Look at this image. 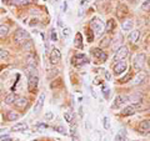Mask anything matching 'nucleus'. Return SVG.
I'll return each instance as SVG.
<instances>
[{
    "instance_id": "obj_29",
    "label": "nucleus",
    "mask_w": 150,
    "mask_h": 141,
    "mask_svg": "<svg viewBox=\"0 0 150 141\" xmlns=\"http://www.w3.org/2000/svg\"><path fill=\"white\" fill-rule=\"evenodd\" d=\"M16 5H29L33 3V0H14Z\"/></svg>"
},
{
    "instance_id": "obj_20",
    "label": "nucleus",
    "mask_w": 150,
    "mask_h": 141,
    "mask_svg": "<svg viewBox=\"0 0 150 141\" xmlns=\"http://www.w3.org/2000/svg\"><path fill=\"white\" fill-rule=\"evenodd\" d=\"M26 64H28V68H35L36 66V60H35V56L33 54L26 56Z\"/></svg>"
},
{
    "instance_id": "obj_3",
    "label": "nucleus",
    "mask_w": 150,
    "mask_h": 141,
    "mask_svg": "<svg viewBox=\"0 0 150 141\" xmlns=\"http://www.w3.org/2000/svg\"><path fill=\"white\" fill-rule=\"evenodd\" d=\"M29 39V35H28V32L23 29H18L15 35H14V41H15V44L18 45H24Z\"/></svg>"
},
{
    "instance_id": "obj_8",
    "label": "nucleus",
    "mask_w": 150,
    "mask_h": 141,
    "mask_svg": "<svg viewBox=\"0 0 150 141\" xmlns=\"http://www.w3.org/2000/svg\"><path fill=\"white\" fill-rule=\"evenodd\" d=\"M129 101V96H124V95H118L115 97V101L112 102L111 107L112 109H119L123 105H125V102Z\"/></svg>"
},
{
    "instance_id": "obj_7",
    "label": "nucleus",
    "mask_w": 150,
    "mask_h": 141,
    "mask_svg": "<svg viewBox=\"0 0 150 141\" xmlns=\"http://www.w3.org/2000/svg\"><path fill=\"white\" fill-rule=\"evenodd\" d=\"M142 107V102H137V104H133V105H129V106H125L123 111H121V114L124 116H129V115H133L135 112L138 111V109Z\"/></svg>"
},
{
    "instance_id": "obj_16",
    "label": "nucleus",
    "mask_w": 150,
    "mask_h": 141,
    "mask_svg": "<svg viewBox=\"0 0 150 141\" xmlns=\"http://www.w3.org/2000/svg\"><path fill=\"white\" fill-rule=\"evenodd\" d=\"M28 129H29V126H28V124L26 123H18V124H15L11 128V131H26Z\"/></svg>"
},
{
    "instance_id": "obj_33",
    "label": "nucleus",
    "mask_w": 150,
    "mask_h": 141,
    "mask_svg": "<svg viewBox=\"0 0 150 141\" xmlns=\"http://www.w3.org/2000/svg\"><path fill=\"white\" fill-rule=\"evenodd\" d=\"M50 39H51V41H56V40H58V35H56V30L55 29H51Z\"/></svg>"
},
{
    "instance_id": "obj_37",
    "label": "nucleus",
    "mask_w": 150,
    "mask_h": 141,
    "mask_svg": "<svg viewBox=\"0 0 150 141\" xmlns=\"http://www.w3.org/2000/svg\"><path fill=\"white\" fill-rule=\"evenodd\" d=\"M121 40H123V37H121V35H118V39L114 40V48H115V46L118 45L119 43H121Z\"/></svg>"
},
{
    "instance_id": "obj_36",
    "label": "nucleus",
    "mask_w": 150,
    "mask_h": 141,
    "mask_svg": "<svg viewBox=\"0 0 150 141\" xmlns=\"http://www.w3.org/2000/svg\"><path fill=\"white\" fill-rule=\"evenodd\" d=\"M8 51L6 50H0V59H5L8 58Z\"/></svg>"
},
{
    "instance_id": "obj_23",
    "label": "nucleus",
    "mask_w": 150,
    "mask_h": 141,
    "mask_svg": "<svg viewBox=\"0 0 150 141\" xmlns=\"http://www.w3.org/2000/svg\"><path fill=\"white\" fill-rule=\"evenodd\" d=\"M125 136H126V130L121 129V130H119V133L115 135L114 141H125Z\"/></svg>"
},
{
    "instance_id": "obj_25",
    "label": "nucleus",
    "mask_w": 150,
    "mask_h": 141,
    "mask_svg": "<svg viewBox=\"0 0 150 141\" xmlns=\"http://www.w3.org/2000/svg\"><path fill=\"white\" fill-rule=\"evenodd\" d=\"M8 32H9V25H5V24L0 25V37H5L8 35Z\"/></svg>"
},
{
    "instance_id": "obj_39",
    "label": "nucleus",
    "mask_w": 150,
    "mask_h": 141,
    "mask_svg": "<svg viewBox=\"0 0 150 141\" xmlns=\"http://www.w3.org/2000/svg\"><path fill=\"white\" fill-rule=\"evenodd\" d=\"M103 92H104V96L108 99V97H109V89H108V87H105L104 89V91H103Z\"/></svg>"
},
{
    "instance_id": "obj_35",
    "label": "nucleus",
    "mask_w": 150,
    "mask_h": 141,
    "mask_svg": "<svg viewBox=\"0 0 150 141\" xmlns=\"http://www.w3.org/2000/svg\"><path fill=\"white\" fill-rule=\"evenodd\" d=\"M23 46H24V49H25V50H31V48H33L31 40H28V41H26V43H25L24 45H23Z\"/></svg>"
},
{
    "instance_id": "obj_9",
    "label": "nucleus",
    "mask_w": 150,
    "mask_h": 141,
    "mask_svg": "<svg viewBox=\"0 0 150 141\" xmlns=\"http://www.w3.org/2000/svg\"><path fill=\"white\" fill-rule=\"evenodd\" d=\"M49 59H50V63L55 65V64L60 63V60H62V54H60V51H59L58 49H56V48H54L53 50L50 51Z\"/></svg>"
},
{
    "instance_id": "obj_26",
    "label": "nucleus",
    "mask_w": 150,
    "mask_h": 141,
    "mask_svg": "<svg viewBox=\"0 0 150 141\" xmlns=\"http://www.w3.org/2000/svg\"><path fill=\"white\" fill-rule=\"evenodd\" d=\"M109 45H110V37L109 36L103 37L101 41H100V48H108Z\"/></svg>"
},
{
    "instance_id": "obj_14",
    "label": "nucleus",
    "mask_w": 150,
    "mask_h": 141,
    "mask_svg": "<svg viewBox=\"0 0 150 141\" xmlns=\"http://www.w3.org/2000/svg\"><path fill=\"white\" fill-rule=\"evenodd\" d=\"M145 80H146V74L145 73H138L135 75V78L133 80V84L134 85H140V84H143Z\"/></svg>"
},
{
    "instance_id": "obj_11",
    "label": "nucleus",
    "mask_w": 150,
    "mask_h": 141,
    "mask_svg": "<svg viewBox=\"0 0 150 141\" xmlns=\"http://www.w3.org/2000/svg\"><path fill=\"white\" fill-rule=\"evenodd\" d=\"M86 63H88V59L84 54H78L73 58V64L75 66H81V65H85Z\"/></svg>"
},
{
    "instance_id": "obj_4",
    "label": "nucleus",
    "mask_w": 150,
    "mask_h": 141,
    "mask_svg": "<svg viewBox=\"0 0 150 141\" xmlns=\"http://www.w3.org/2000/svg\"><path fill=\"white\" fill-rule=\"evenodd\" d=\"M128 55H129V49L126 48V46L121 45L120 48L116 49V53L114 55V61L119 63V61H121V60H125Z\"/></svg>"
},
{
    "instance_id": "obj_15",
    "label": "nucleus",
    "mask_w": 150,
    "mask_h": 141,
    "mask_svg": "<svg viewBox=\"0 0 150 141\" xmlns=\"http://www.w3.org/2000/svg\"><path fill=\"white\" fill-rule=\"evenodd\" d=\"M139 37H140V31L138 29H135L133 31H130V34L128 36V39L130 43H137V41L139 40Z\"/></svg>"
},
{
    "instance_id": "obj_6",
    "label": "nucleus",
    "mask_w": 150,
    "mask_h": 141,
    "mask_svg": "<svg viewBox=\"0 0 150 141\" xmlns=\"http://www.w3.org/2000/svg\"><path fill=\"white\" fill-rule=\"evenodd\" d=\"M91 54L96 59L98 63H105L106 59H108V54L105 53V51H103L100 48H95L91 50Z\"/></svg>"
},
{
    "instance_id": "obj_2",
    "label": "nucleus",
    "mask_w": 150,
    "mask_h": 141,
    "mask_svg": "<svg viewBox=\"0 0 150 141\" xmlns=\"http://www.w3.org/2000/svg\"><path fill=\"white\" fill-rule=\"evenodd\" d=\"M90 26H91V30H93L95 36H100L103 32H104V29H105L104 23H103L99 18H94L90 23Z\"/></svg>"
},
{
    "instance_id": "obj_18",
    "label": "nucleus",
    "mask_w": 150,
    "mask_h": 141,
    "mask_svg": "<svg viewBox=\"0 0 150 141\" xmlns=\"http://www.w3.org/2000/svg\"><path fill=\"white\" fill-rule=\"evenodd\" d=\"M150 129V120L148 119H145L143 121H140V124H139V130L142 131V133H144V131H148Z\"/></svg>"
},
{
    "instance_id": "obj_30",
    "label": "nucleus",
    "mask_w": 150,
    "mask_h": 141,
    "mask_svg": "<svg viewBox=\"0 0 150 141\" xmlns=\"http://www.w3.org/2000/svg\"><path fill=\"white\" fill-rule=\"evenodd\" d=\"M70 34H71V29H70V27H68V26L63 27V36L65 37V39H68V37L70 36Z\"/></svg>"
},
{
    "instance_id": "obj_10",
    "label": "nucleus",
    "mask_w": 150,
    "mask_h": 141,
    "mask_svg": "<svg viewBox=\"0 0 150 141\" xmlns=\"http://www.w3.org/2000/svg\"><path fill=\"white\" fill-rule=\"evenodd\" d=\"M126 69H128V64H126V61H124V60H121V61L116 63L114 65V74L115 75H120L126 71Z\"/></svg>"
},
{
    "instance_id": "obj_12",
    "label": "nucleus",
    "mask_w": 150,
    "mask_h": 141,
    "mask_svg": "<svg viewBox=\"0 0 150 141\" xmlns=\"http://www.w3.org/2000/svg\"><path fill=\"white\" fill-rule=\"evenodd\" d=\"M44 101H45V92H41L39 97H38V100H36V104L34 106V112H40L41 109H43V106H44Z\"/></svg>"
},
{
    "instance_id": "obj_28",
    "label": "nucleus",
    "mask_w": 150,
    "mask_h": 141,
    "mask_svg": "<svg viewBox=\"0 0 150 141\" xmlns=\"http://www.w3.org/2000/svg\"><path fill=\"white\" fill-rule=\"evenodd\" d=\"M142 10L143 11H150V0H145L142 4Z\"/></svg>"
},
{
    "instance_id": "obj_5",
    "label": "nucleus",
    "mask_w": 150,
    "mask_h": 141,
    "mask_svg": "<svg viewBox=\"0 0 150 141\" xmlns=\"http://www.w3.org/2000/svg\"><path fill=\"white\" fill-rule=\"evenodd\" d=\"M145 60H146V56H145V54H138L135 55V58L133 60V66L135 70H138V71H140L144 65H145Z\"/></svg>"
},
{
    "instance_id": "obj_32",
    "label": "nucleus",
    "mask_w": 150,
    "mask_h": 141,
    "mask_svg": "<svg viewBox=\"0 0 150 141\" xmlns=\"http://www.w3.org/2000/svg\"><path fill=\"white\" fill-rule=\"evenodd\" d=\"M54 130H55V131H59V133H60V134H63V135L67 134V130H65V128H64V126H60V125L55 126Z\"/></svg>"
},
{
    "instance_id": "obj_41",
    "label": "nucleus",
    "mask_w": 150,
    "mask_h": 141,
    "mask_svg": "<svg viewBox=\"0 0 150 141\" xmlns=\"http://www.w3.org/2000/svg\"><path fill=\"white\" fill-rule=\"evenodd\" d=\"M3 141H11V139L10 137H5V140H3Z\"/></svg>"
},
{
    "instance_id": "obj_1",
    "label": "nucleus",
    "mask_w": 150,
    "mask_h": 141,
    "mask_svg": "<svg viewBox=\"0 0 150 141\" xmlns=\"http://www.w3.org/2000/svg\"><path fill=\"white\" fill-rule=\"evenodd\" d=\"M29 69V79H28V87L29 90L33 92L38 87V84H39V78L36 75V71L34 73V70H36L35 68H28Z\"/></svg>"
},
{
    "instance_id": "obj_19",
    "label": "nucleus",
    "mask_w": 150,
    "mask_h": 141,
    "mask_svg": "<svg viewBox=\"0 0 150 141\" xmlns=\"http://www.w3.org/2000/svg\"><path fill=\"white\" fill-rule=\"evenodd\" d=\"M133 26H134L133 20H125L121 23V29H123V31H130L133 29Z\"/></svg>"
},
{
    "instance_id": "obj_31",
    "label": "nucleus",
    "mask_w": 150,
    "mask_h": 141,
    "mask_svg": "<svg viewBox=\"0 0 150 141\" xmlns=\"http://www.w3.org/2000/svg\"><path fill=\"white\" fill-rule=\"evenodd\" d=\"M75 46H78V48H83L81 45V35L80 34H76V41H74Z\"/></svg>"
},
{
    "instance_id": "obj_17",
    "label": "nucleus",
    "mask_w": 150,
    "mask_h": 141,
    "mask_svg": "<svg viewBox=\"0 0 150 141\" xmlns=\"http://www.w3.org/2000/svg\"><path fill=\"white\" fill-rule=\"evenodd\" d=\"M116 14H118L119 19H123L126 14H128V8H126L124 4H120V5L118 6V11H116Z\"/></svg>"
},
{
    "instance_id": "obj_22",
    "label": "nucleus",
    "mask_w": 150,
    "mask_h": 141,
    "mask_svg": "<svg viewBox=\"0 0 150 141\" xmlns=\"http://www.w3.org/2000/svg\"><path fill=\"white\" fill-rule=\"evenodd\" d=\"M18 95L15 94H9V95L5 97V104L6 105H11V104H15V101L18 100Z\"/></svg>"
},
{
    "instance_id": "obj_42",
    "label": "nucleus",
    "mask_w": 150,
    "mask_h": 141,
    "mask_svg": "<svg viewBox=\"0 0 150 141\" xmlns=\"http://www.w3.org/2000/svg\"><path fill=\"white\" fill-rule=\"evenodd\" d=\"M55 1H58V0H55Z\"/></svg>"
},
{
    "instance_id": "obj_38",
    "label": "nucleus",
    "mask_w": 150,
    "mask_h": 141,
    "mask_svg": "<svg viewBox=\"0 0 150 141\" xmlns=\"http://www.w3.org/2000/svg\"><path fill=\"white\" fill-rule=\"evenodd\" d=\"M45 117H46V119H48V120H50V119H53V112H46V115H45Z\"/></svg>"
},
{
    "instance_id": "obj_34",
    "label": "nucleus",
    "mask_w": 150,
    "mask_h": 141,
    "mask_svg": "<svg viewBox=\"0 0 150 141\" xmlns=\"http://www.w3.org/2000/svg\"><path fill=\"white\" fill-rule=\"evenodd\" d=\"M103 121H104V123H103V124H104V128L108 130V129H110V123H109V117H108V116H105L104 117V120H103Z\"/></svg>"
},
{
    "instance_id": "obj_27",
    "label": "nucleus",
    "mask_w": 150,
    "mask_h": 141,
    "mask_svg": "<svg viewBox=\"0 0 150 141\" xmlns=\"http://www.w3.org/2000/svg\"><path fill=\"white\" fill-rule=\"evenodd\" d=\"M73 114L71 112H69V111H67V112H64V119H65V121L67 123H69V124H71L73 123Z\"/></svg>"
},
{
    "instance_id": "obj_13",
    "label": "nucleus",
    "mask_w": 150,
    "mask_h": 141,
    "mask_svg": "<svg viewBox=\"0 0 150 141\" xmlns=\"http://www.w3.org/2000/svg\"><path fill=\"white\" fill-rule=\"evenodd\" d=\"M15 107L16 109H19V110H23V109H25V107L29 105V101H28V99H25V97H23V96H19L18 97V100L15 101Z\"/></svg>"
},
{
    "instance_id": "obj_40",
    "label": "nucleus",
    "mask_w": 150,
    "mask_h": 141,
    "mask_svg": "<svg viewBox=\"0 0 150 141\" xmlns=\"http://www.w3.org/2000/svg\"><path fill=\"white\" fill-rule=\"evenodd\" d=\"M62 11H63V13L67 11V1L63 3V5H62Z\"/></svg>"
},
{
    "instance_id": "obj_21",
    "label": "nucleus",
    "mask_w": 150,
    "mask_h": 141,
    "mask_svg": "<svg viewBox=\"0 0 150 141\" xmlns=\"http://www.w3.org/2000/svg\"><path fill=\"white\" fill-rule=\"evenodd\" d=\"M115 27H116V25H115V21L112 20V19L108 20L106 25H105V30H106L108 32H114V31H115Z\"/></svg>"
},
{
    "instance_id": "obj_24",
    "label": "nucleus",
    "mask_w": 150,
    "mask_h": 141,
    "mask_svg": "<svg viewBox=\"0 0 150 141\" xmlns=\"http://www.w3.org/2000/svg\"><path fill=\"white\" fill-rule=\"evenodd\" d=\"M19 117H20V115H19L18 112H15V111H9L6 114V120L8 121H15V120L19 119Z\"/></svg>"
}]
</instances>
